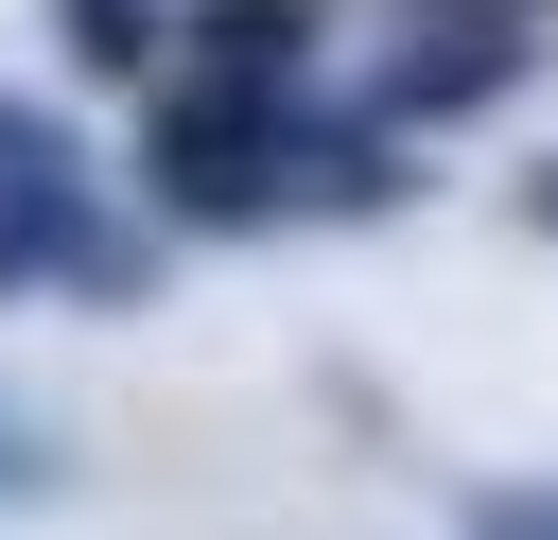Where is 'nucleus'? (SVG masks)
Listing matches in <instances>:
<instances>
[{
  "instance_id": "9d476101",
  "label": "nucleus",
  "mask_w": 558,
  "mask_h": 540,
  "mask_svg": "<svg viewBox=\"0 0 558 540\" xmlns=\"http://www.w3.org/2000/svg\"><path fill=\"white\" fill-rule=\"evenodd\" d=\"M0 488H35V453H17V418H0Z\"/></svg>"
},
{
  "instance_id": "20e7f679",
  "label": "nucleus",
  "mask_w": 558,
  "mask_h": 540,
  "mask_svg": "<svg viewBox=\"0 0 558 540\" xmlns=\"http://www.w3.org/2000/svg\"><path fill=\"white\" fill-rule=\"evenodd\" d=\"M192 52H209V87H296V0H209Z\"/></svg>"
},
{
  "instance_id": "7ed1b4c3",
  "label": "nucleus",
  "mask_w": 558,
  "mask_h": 540,
  "mask_svg": "<svg viewBox=\"0 0 558 540\" xmlns=\"http://www.w3.org/2000/svg\"><path fill=\"white\" fill-rule=\"evenodd\" d=\"M296 192L314 209H401L418 174H401V122H296Z\"/></svg>"
},
{
  "instance_id": "6e6552de",
  "label": "nucleus",
  "mask_w": 558,
  "mask_h": 540,
  "mask_svg": "<svg viewBox=\"0 0 558 540\" xmlns=\"http://www.w3.org/2000/svg\"><path fill=\"white\" fill-rule=\"evenodd\" d=\"M418 17H523V0H418Z\"/></svg>"
},
{
  "instance_id": "f257e3e1",
  "label": "nucleus",
  "mask_w": 558,
  "mask_h": 540,
  "mask_svg": "<svg viewBox=\"0 0 558 540\" xmlns=\"http://www.w3.org/2000/svg\"><path fill=\"white\" fill-rule=\"evenodd\" d=\"M296 87H192V105H157V139H140V192H157V226H279L296 209Z\"/></svg>"
},
{
  "instance_id": "423d86ee",
  "label": "nucleus",
  "mask_w": 558,
  "mask_h": 540,
  "mask_svg": "<svg viewBox=\"0 0 558 540\" xmlns=\"http://www.w3.org/2000/svg\"><path fill=\"white\" fill-rule=\"evenodd\" d=\"M35 174H70V122H52V105H17V87H0V192H35Z\"/></svg>"
},
{
  "instance_id": "f03ea898",
  "label": "nucleus",
  "mask_w": 558,
  "mask_h": 540,
  "mask_svg": "<svg viewBox=\"0 0 558 540\" xmlns=\"http://www.w3.org/2000/svg\"><path fill=\"white\" fill-rule=\"evenodd\" d=\"M541 70V35L523 17H418V52L384 70V122H453V105H506Z\"/></svg>"
},
{
  "instance_id": "0eeeda50",
  "label": "nucleus",
  "mask_w": 558,
  "mask_h": 540,
  "mask_svg": "<svg viewBox=\"0 0 558 540\" xmlns=\"http://www.w3.org/2000/svg\"><path fill=\"white\" fill-rule=\"evenodd\" d=\"M471 540H558V505L523 488V505H471Z\"/></svg>"
},
{
  "instance_id": "39448f33",
  "label": "nucleus",
  "mask_w": 558,
  "mask_h": 540,
  "mask_svg": "<svg viewBox=\"0 0 558 540\" xmlns=\"http://www.w3.org/2000/svg\"><path fill=\"white\" fill-rule=\"evenodd\" d=\"M52 35H70V70H87V87H140V52H157V0H52Z\"/></svg>"
},
{
  "instance_id": "1a4fd4ad",
  "label": "nucleus",
  "mask_w": 558,
  "mask_h": 540,
  "mask_svg": "<svg viewBox=\"0 0 558 540\" xmlns=\"http://www.w3.org/2000/svg\"><path fill=\"white\" fill-rule=\"evenodd\" d=\"M523 209H541V226H558V157H541V174H523Z\"/></svg>"
}]
</instances>
